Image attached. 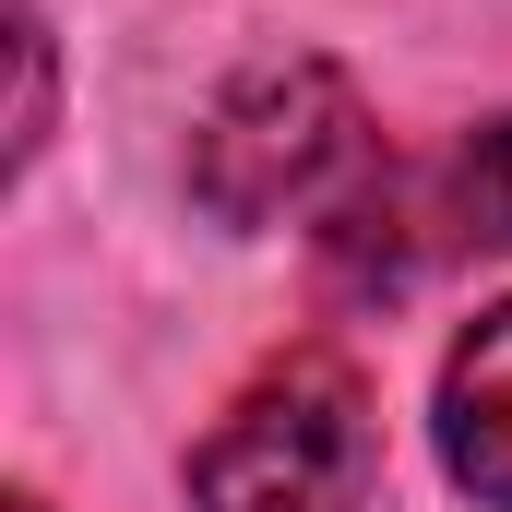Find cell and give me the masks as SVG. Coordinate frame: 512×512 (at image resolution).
I'll use <instances>...</instances> for the list:
<instances>
[{
  "label": "cell",
  "mask_w": 512,
  "mask_h": 512,
  "mask_svg": "<svg viewBox=\"0 0 512 512\" xmlns=\"http://www.w3.org/2000/svg\"><path fill=\"white\" fill-rule=\"evenodd\" d=\"M12 72H24V108H12V167H36V143H48V24H36V0L12 12Z\"/></svg>",
  "instance_id": "obj_5"
},
{
  "label": "cell",
  "mask_w": 512,
  "mask_h": 512,
  "mask_svg": "<svg viewBox=\"0 0 512 512\" xmlns=\"http://www.w3.org/2000/svg\"><path fill=\"white\" fill-rule=\"evenodd\" d=\"M382 465V405L346 346H286L227 393V417L191 453L203 512H358Z\"/></svg>",
  "instance_id": "obj_1"
},
{
  "label": "cell",
  "mask_w": 512,
  "mask_h": 512,
  "mask_svg": "<svg viewBox=\"0 0 512 512\" xmlns=\"http://www.w3.org/2000/svg\"><path fill=\"white\" fill-rule=\"evenodd\" d=\"M12 512H48V501H12Z\"/></svg>",
  "instance_id": "obj_6"
},
{
  "label": "cell",
  "mask_w": 512,
  "mask_h": 512,
  "mask_svg": "<svg viewBox=\"0 0 512 512\" xmlns=\"http://www.w3.org/2000/svg\"><path fill=\"white\" fill-rule=\"evenodd\" d=\"M370 167H382V131L334 60H251L239 84H215V108L191 131V191L215 227H274V215L346 203Z\"/></svg>",
  "instance_id": "obj_2"
},
{
  "label": "cell",
  "mask_w": 512,
  "mask_h": 512,
  "mask_svg": "<svg viewBox=\"0 0 512 512\" xmlns=\"http://www.w3.org/2000/svg\"><path fill=\"white\" fill-rule=\"evenodd\" d=\"M453 251H512V120L465 131L441 167H370L334 203V286L393 298Z\"/></svg>",
  "instance_id": "obj_3"
},
{
  "label": "cell",
  "mask_w": 512,
  "mask_h": 512,
  "mask_svg": "<svg viewBox=\"0 0 512 512\" xmlns=\"http://www.w3.org/2000/svg\"><path fill=\"white\" fill-rule=\"evenodd\" d=\"M441 465H453V489L512 512V298L441 358Z\"/></svg>",
  "instance_id": "obj_4"
}]
</instances>
